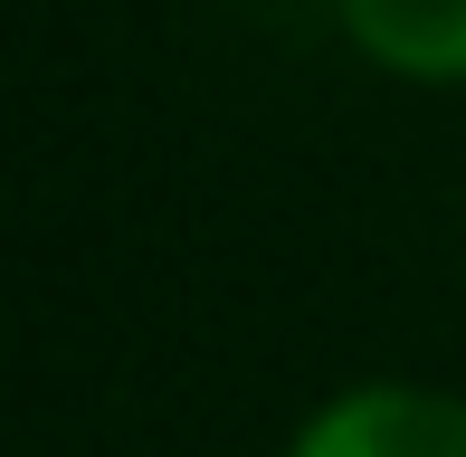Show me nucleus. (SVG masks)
<instances>
[{"label":"nucleus","mask_w":466,"mask_h":457,"mask_svg":"<svg viewBox=\"0 0 466 457\" xmlns=\"http://www.w3.org/2000/svg\"><path fill=\"white\" fill-rule=\"evenodd\" d=\"M277 457H466V391L448 381H343L286 429Z\"/></svg>","instance_id":"obj_1"},{"label":"nucleus","mask_w":466,"mask_h":457,"mask_svg":"<svg viewBox=\"0 0 466 457\" xmlns=\"http://www.w3.org/2000/svg\"><path fill=\"white\" fill-rule=\"evenodd\" d=\"M333 19L400 86H466V0H333Z\"/></svg>","instance_id":"obj_2"}]
</instances>
